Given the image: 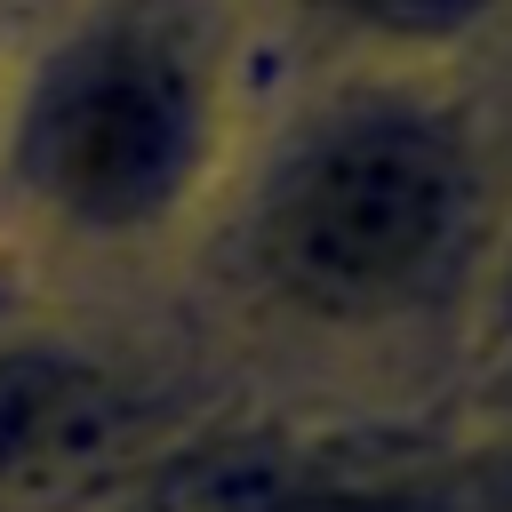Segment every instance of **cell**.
<instances>
[{
  "label": "cell",
  "mask_w": 512,
  "mask_h": 512,
  "mask_svg": "<svg viewBox=\"0 0 512 512\" xmlns=\"http://www.w3.org/2000/svg\"><path fill=\"white\" fill-rule=\"evenodd\" d=\"M216 160V80L208 64L144 16L72 32L16 120V176L80 240L160 232Z\"/></svg>",
  "instance_id": "obj_2"
},
{
  "label": "cell",
  "mask_w": 512,
  "mask_h": 512,
  "mask_svg": "<svg viewBox=\"0 0 512 512\" xmlns=\"http://www.w3.org/2000/svg\"><path fill=\"white\" fill-rule=\"evenodd\" d=\"M120 384L56 344H0V496L88 464L120 432Z\"/></svg>",
  "instance_id": "obj_3"
},
{
  "label": "cell",
  "mask_w": 512,
  "mask_h": 512,
  "mask_svg": "<svg viewBox=\"0 0 512 512\" xmlns=\"http://www.w3.org/2000/svg\"><path fill=\"white\" fill-rule=\"evenodd\" d=\"M480 216L472 152L432 112H344L280 168L256 216V272L328 328L432 296Z\"/></svg>",
  "instance_id": "obj_1"
},
{
  "label": "cell",
  "mask_w": 512,
  "mask_h": 512,
  "mask_svg": "<svg viewBox=\"0 0 512 512\" xmlns=\"http://www.w3.org/2000/svg\"><path fill=\"white\" fill-rule=\"evenodd\" d=\"M208 512H464V504L440 496L432 480H376V472H272V480H248V488L216 496Z\"/></svg>",
  "instance_id": "obj_4"
},
{
  "label": "cell",
  "mask_w": 512,
  "mask_h": 512,
  "mask_svg": "<svg viewBox=\"0 0 512 512\" xmlns=\"http://www.w3.org/2000/svg\"><path fill=\"white\" fill-rule=\"evenodd\" d=\"M304 8L320 24H344L384 48H440V40H464L488 16H504L512 0H304Z\"/></svg>",
  "instance_id": "obj_5"
}]
</instances>
